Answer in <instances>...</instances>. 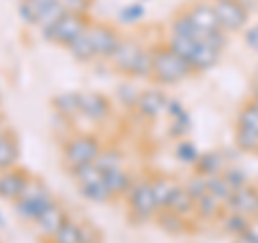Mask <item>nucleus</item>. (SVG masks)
I'll return each instance as SVG.
<instances>
[{
  "label": "nucleus",
  "instance_id": "nucleus-44",
  "mask_svg": "<svg viewBox=\"0 0 258 243\" xmlns=\"http://www.w3.org/2000/svg\"><path fill=\"white\" fill-rule=\"evenodd\" d=\"M256 78H258V69H256Z\"/></svg>",
  "mask_w": 258,
  "mask_h": 243
},
{
  "label": "nucleus",
  "instance_id": "nucleus-40",
  "mask_svg": "<svg viewBox=\"0 0 258 243\" xmlns=\"http://www.w3.org/2000/svg\"><path fill=\"white\" fill-rule=\"evenodd\" d=\"M232 243H258V232L249 228V230H245V232L237 234L235 241H232Z\"/></svg>",
  "mask_w": 258,
  "mask_h": 243
},
{
  "label": "nucleus",
  "instance_id": "nucleus-21",
  "mask_svg": "<svg viewBox=\"0 0 258 243\" xmlns=\"http://www.w3.org/2000/svg\"><path fill=\"white\" fill-rule=\"evenodd\" d=\"M64 13H67V11H64V7H62L60 0H56L52 7H47V9L43 11V15H41V18H39V22H37V26H39V30H41L43 39L50 37V32L54 30V26L58 24V20L62 18Z\"/></svg>",
  "mask_w": 258,
  "mask_h": 243
},
{
  "label": "nucleus",
  "instance_id": "nucleus-31",
  "mask_svg": "<svg viewBox=\"0 0 258 243\" xmlns=\"http://www.w3.org/2000/svg\"><path fill=\"white\" fill-rule=\"evenodd\" d=\"M237 147L241 151L256 153L258 151V132H252V129H245V127H237Z\"/></svg>",
  "mask_w": 258,
  "mask_h": 243
},
{
  "label": "nucleus",
  "instance_id": "nucleus-16",
  "mask_svg": "<svg viewBox=\"0 0 258 243\" xmlns=\"http://www.w3.org/2000/svg\"><path fill=\"white\" fill-rule=\"evenodd\" d=\"M220 50H215L213 45L209 43H196V47H194V52L189 54V67L194 69V74L196 71H207L217 65V60H220Z\"/></svg>",
  "mask_w": 258,
  "mask_h": 243
},
{
  "label": "nucleus",
  "instance_id": "nucleus-42",
  "mask_svg": "<svg viewBox=\"0 0 258 243\" xmlns=\"http://www.w3.org/2000/svg\"><path fill=\"white\" fill-rule=\"evenodd\" d=\"M3 129H5V125H3V116H0V132H3Z\"/></svg>",
  "mask_w": 258,
  "mask_h": 243
},
{
  "label": "nucleus",
  "instance_id": "nucleus-2",
  "mask_svg": "<svg viewBox=\"0 0 258 243\" xmlns=\"http://www.w3.org/2000/svg\"><path fill=\"white\" fill-rule=\"evenodd\" d=\"M153 82L157 84H176L187 80L194 69L189 67V63L179 56L170 45H159L153 47Z\"/></svg>",
  "mask_w": 258,
  "mask_h": 243
},
{
  "label": "nucleus",
  "instance_id": "nucleus-24",
  "mask_svg": "<svg viewBox=\"0 0 258 243\" xmlns=\"http://www.w3.org/2000/svg\"><path fill=\"white\" fill-rule=\"evenodd\" d=\"M207 190H209V194H211L213 198H217L220 202H224V205H226V200L232 196V192H235V190L230 188V183L226 181L222 174L209 176V179H207Z\"/></svg>",
  "mask_w": 258,
  "mask_h": 243
},
{
  "label": "nucleus",
  "instance_id": "nucleus-18",
  "mask_svg": "<svg viewBox=\"0 0 258 243\" xmlns=\"http://www.w3.org/2000/svg\"><path fill=\"white\" fill-rule=\"evenodd\" d=\"M103 181H106L112 196H123V194H129V190H132V185H134L132 176L125 172L123 166L103 170Z\"/></svg>",
  "mask_w": 258,
  "mask_h": 243
},
{
  "label": "nucleus",
  "instance_id": "nucleus-3",
  "mask_svg": "<svg viewBox=\"0 0 258 243\" xmlns=\"http://www.w3.org/2000/svg\"><path fill=\"white\" fill-rule=\"evenodd\" d=\"M52 202H54V198H52L50 190H47L37 176H32L26 192L22 194V198H18L13 202V209H15V213H18L20 220L35 222Z\"/></svg>",
  "mask_w": 258,
  "mask_h": 243
},
{
  "label": "nucleus",
  "instance_id": "nucleus-23",
  "mask_svg": "<svg viewBox=\"0 0 258 243\" xmlns=\"http://www.w3.org/2000/svg\"><path fill=\"white\" fill-rule=\"evenodd\" d=\"M52 241L54 243H82V224L64 220V224L52 237Z\"/></svg>",
  "mask_w": 258,
  "mask_h": 243
},
{
  "label": "nucleus",
  "instance_id": "nucleus-12",
  "mask_svg": "<svg viewBox=\"0 0 258 243\" xmlns=\"http://www.w3.org/2000/svg\"><path fill=\"white\" fill-rule=\"evenodd\" d=\"M187 15L191 18V22L205 32H220L222 30L217 13L213 9V0L211 3H203V0H200V3H194L187 9Z\"/></svg>",
  "mask_w": 258,
  "mask_h": 243
},
{
  "label": "nucleus",
  "instance_id": "nucleus-10",
  "mask_svg": "<svg viewBox=\"0 0 258 243\" xmlns=\"http://www.w3.org/2000/svg\"><path fill=\"white\" fill-rule=\"evenodd\" d=\"M226 209L232 213H241L245 217H256L258 215V190L252 185H243L232 192V196L226 200Z\"/></svg>",
  "mask_w": 258,
  "mask_h": 243
},
{
  "label": "nucleus",
  "instance_id": "nucleus-7",
  "mask_svg": "<svg viewBox=\"0 0 258 243\" xmlns=\"http://www.w3.org/2000/svg\"><path fill=\"white\" fill-rule=\"evenodd\" d=\"M88 37H91L95 58H101V60H110L112 54H114V50L120 43V39H123L120 32L106 22H91V26H88Z\"/></svg>",
  "mask_w": 258,
  "mask_h": 243
},
{
  "label": "nucleus",
  "instance_id": "nucleus-34",
  "mask_svg": "<svg viewBox=\"0 0 258 243\" xmlns=\"http://www.w3.org/2000/svg\"><path fill=\"white\" fill-rule=\"evenodd\" d=\"M118 18H120V22H125V24H134V22H138V20L144 18V7L140 3H134V5L125 7V9H120Z\"/></svg>",
  "mask_w": 258,
  "mask_h": 243
},
{
  "label": "nucleus",
  "instance_id": "nucleus-14",
  "mask_svg": "<svg viewBox=\"0 0 258 243\" xmlns=\"http://www.w3.org/2000/svg\"><path fill=\"white\" fill-rule=\"evenodd\" d=\"M20 138L11 129H3L0 132V172L3 170H9L18 166V159H20Z\"/></svg>",
  "mask_w": 258,
  "mask_h": 243
},
{
  "label": "nucleus",
  "instance_id": "nucleus-25",
  "mask_svg": "<svg viewBox=\"0 0 258 243\" xmlns=\"http://www.w3.org/2000/svg\"><path fill=\"white\" fill-rule=\"evenodd\" d=\"M157 222H159V226L164 230H168V232H183V228H185V217L183 215H179V213H174V211H170V209H159L157 211Z\"/></svg>",
  "mask_w": 258,
  "mask_h": 243
},
{
  "label": "nucleus",
  "instance_id": "nucleus-15",
  "mask_svg": "<svg viewBox=\"0 0 258 243\" xmlns=\"http://www.w3.org/2000/svg\"><path fill=\"white\" fill-rule=\"evenodd\" d=\"M80 114L91 120H103L110 114V101L101 93H80Z\"/></svg>",
  "mask_w": 258,
  "mask_h": 243
},
{
  "label": "nucleus",
  "instance_id": "nucleus-17",
  "mask_svg": "<svg viewBox=\"0 0 258 243\" xmlns=\"http://www.w3.org/2000/svg\"><path fill=\"white\" fill-rule=\"evenodd\" d=\"M166 209H170V211H174V213H179V215L185 217L189 213H196V200L191 198V194L187 192L185 185H174L170 198H168Z\"/></svg>",
  "mask_w": 258,
  "mask_h": 243
},
{
  "label": "nucleus",
  "instance_id": "nucleus-6",
  "mask_svg": "<svg viewBox=\"0 0 258 243\" xmlns=\"http://www.w3.org/2000/svg\"><path fill=\"white\" fill-rule=\"evenodd\" d=\"M129 207H132V215L136 220H151L153 215H157L159 205L155 198V192H153L151 181H138L132 185V190L127 194Z\"/></svg>",
  "mask_w": 258,
  "mask_h": 243
},
{
  "label": "nucleus",
  "instance_id": "nucleus-43",
  "mask_svg": "<svg viewBox=\"0 0 258 243\" xmlns=\"http://www.w3.org/2000/svg\"><path fill=\"white\" fill-rule=\"evenodd\" d=\"M252 103H256V106H258V93H256V97H254V101Z\"/></svg>",
  "mask_w": 258,
  "mask_h": 243
},
{
  "label": "nucleus",
  "instance_id": "nucleus-32",
  "mask_svg": "<svg viewBox=\"0 0 258 243\" xmlns=\"http://www.w3.org/2000/svg\"><path fill=\"white\" fill-rule=\"evenodd\" d=\"M198 157H200V153L189 140H181L176 144V159L183 161V164H196Z\"/></svg>",
  "mask_w": 258,
  "mask_h": 243
},
{
  "label": "nucleus",
  "instance_id": "nucleus-26",
  "mask_svg": "<svg viewBox=\"0 0 258 243\" xmlns=\"http://www.w3.org/2000/svg\"><path fill=\"white\" fill-rule=\"evenodd\" d=\"M54 108L62 116H74L80 112V93H64L54 99Z\"/></svg>",
  "mask_w": 258,
  "mask_h": 243
},
{
  "label": "nucleus",
  "instance_id": "nucleus-9",
  "mask_svg": "<svg viewBox=\"0 0 258 243\" xmlns=\"http://www.w3.org/2000/svg\"><path fill=\"white\" fill-rule=\"evenodd\" d=\"M32 176L28 174V170L24 168H9L0 172V198L7 202H15L18 198H22V194L26 192L28 183Z\"/></svg>",
  "mask_w": 258,
  "mask_h": 243
},
{
  "label": "nucleus",
  "instance_id": "nucleus-22",
  "mask_svg": "<svg viewBox=\"0 0 258 243\" xmlns=\"http://www.w3.org/2000/svg\"><path fill=\"white\" fill-rule=\"evenodd\" d=\"M69 54L74 56V58L78 63H88L95 58V52H93V45H91V37H88V30L84 32V35H80L74 43H71L69 47Z\"/></svg>",
  "mask_w": 258,
  "mask_h": 243
},
{
  "label": "nucleus",
  "instance_id": "nucleus-20",
  "mask_svg": "<svg viewBox=\"0 0 258 243\" xmlns=\"http://www.w3.org/2000/svg\"><path fill=\"white\" fill-rule=\"evenodd\" d=\"M198 174L200 176H215L224 172V155L217 151H209V153H200V157L196 161Z\"/></svg>",
  "mask_w": 258,
  "mask_h": 243
},
{
  "label": "nucleus",
  "instance_id": "nucleus-13",
  "mask_svg": "<svg viewBox=\"0 0 258 243\" xmlns=\"http://www.w3.org/2000/svg\"><path fill=\"white\" fill-rule=\"evenodd\" d=\"M64 220H67V213H64V209L58 205V202H52L50 207L45 209V211L41 213L35 220V226H37V230L39 234H43V237L47 239H52L56 232H58V228L64 224Z\"/></svg>",
  "mask_w": 258,
  "mask_h": 243
},
{
  "label": "nucleus",
  "instance_id": "nucleus-37",
  "mask_svg": "<svg viewBox=\"0 0 258 243\" xmlns=\"http://www.w3.org/2000/svg\"><path fill=\"white\" fill-rule=\"evenodd\" d=\"M138 97H140V93L134 91L132 86H127V84H120V86H118V99L123 101L125 106H136Z\"/></svg>",
  "mask_w": 258,
  "mask_h": 243
},
{
  "label": "nucleus",
  "instance_id": "nucleus-41",
  "mask_svg": "<svg viewBox=\"0 0 258 243\" xmlns=\"http://www.w3.org/2000/svg\"><path fill=\"white\" fill-rule=\"evenodd\" d=\"M0 228H5V217H3V213H0Z\"/></svg>",
  "mask_w": 258,
  "mask_h": 243
},
{
  "label": "nucleus",
  "instance_id": "nucleus-33",
  "mask_svg": "<svg viewBox=\"0 0 258 243\" xmlns=\"http://www.w3.org/2000/svg\"><path fill=\"white\" fill-rule=\"evenodd\" d=\"M95 164L101 170H110V168H120L123 164V157H120L118 151H101L99 157L95 159Z\"/></svg>",
  "mask_w": 258,
  "mask_h": 243
},
{
  "label": "nucleus",
  "instance_id": "nucleus-36",
  "mask_svg": "<svg viewBox=\"0 0 258 243\" xmlns=\"http://www.w3.org/2000/svg\"><path fill=\"white\" fill-rule=\"evenodd\" d=\"M222 176L230 183V188H232V190H237V188H243V185H247L245 174L241 172L239 168H228L226 172H222Z\"/></svg>",
  "mask_w": 258,
  "mask_h": 243
},
{
  "label": "nucleus",
  "instance_id": "nucleus-4",
  "mask_svg": "<svg viewBox=\"0 0 258 243\" xmlns=\"http://www.w3.org/2000/svg\"><path fill=\"white\" fill-rule=\"evenodd\" d=\"M99 153H101V144L95 136H74L64 144L62 159L69 170H76L80 166L93 164L99 157Z\"/></svg>",
  "mask_w": 258,
  "mask_h": 243
},
{
  "label": "nucleus",
  "instance_id": "nucleus-39",
  "mask_svg": "<svg viewBox=\"0 0 258 243\" xmlns=\"http://www.w3.org/2000/svg\"><path fill=\"white\" fill-rule=\"evenodd\" d=\"M82 243H99V234L93 230V226L82 224Z\"/></svg>",
  "mask_w": 258,
  "mask_h": 243
},
{
  "label": "nucleus",
  "instance_id": "nucleus-27",
  "mask_svg": "<svg viewBox=\"0 0 258 243\" xmlns=\"http://www.w3.org/2000/svg\"><path fill=\"white\" fill-rule=\"evenodd\" d=\"M151 185H153V192H155V198H157L159 209H166L168 198H170V194H172L176 183H172L168 176H155V179L151 181Z\"/></svg>",
  "mask_w": 258,
  "mask_h": 243
},
{
  "label": "nucleus",
  "instance_id": "nucleus-1",
  "mask_svg": "<svg viewBox=\"0 0 258 243\" xmlns=\"http://www.w3.org/2000/svg\"><path fill=\"white\" fill-rule=\"evenodd\" d=\"M110 63L116 71L132 78H151L153 74V52L144 50L134 39H120Z\"/></svg>",
  "mask_w": 258,
  "mask_h": 243
},
{
  "label": "nucleus",
  "instance_id": "nucleus-8",
  "mask_svg": "<svg viewBox=\"0 0 258 243\" xmlns=\"http://www.w3.org/2000/svg\"><path fill=\"white\" fill-rule=\"evenodd\" d=\"M213 9L224 32H237L247 24V9L241 0H213Z\"/></svg>",
  "mask_w": 258,
  "mask_h": 243
},
{
  "label": "nucleus",
  "instance_id": "nucleus-5",
  "mask_svg": "<svg viewBox=\"0 0 258 243\" xmlns=\"http://www.w3.org/2000/svg\"><path fill=\"white\" fill-rule=\"evenodd\" d=\"M88 26H91V20H88V15L69 13L67 11L58 20V24L54 26V30L50 32L47 41H52L56 45H62V47H69L80 35H84V32L88 30Z\"/></svg>",
  "mask_w": 258,
  "mask_h": 243
},
{
  "label": "nucleus",
  "instance_id": "nucleus-30",
  "mask_svg": "<svg viewBox=\"0 0 258 243\" xmlns=\"http://www.w3.org/2000/svg\"><path fill=\"white\" fill-rule=\"evenodd\" d=\"M237 127H245L258 132V106L256 103H247V106L241 108L239 116H237Z\"/></svg>",
  "mask_w": 258,
  "mask_h": 243
},
{
  "label": "nucleus",
  "instance_id": "nucleus-29",
  "mask_svg": "<svg viewBox=\"0 0 258 243\" xmlns=\"http://www.w3.org/2000/svg\"><path fill=\"white\" fill-rule=\"evenodd\" d=\"M220 205L222 202L213 198L211 194H205L203 198L196 200V213H198V217H203V220H213V217H217V213H220Z\"/></svg>",
  "mask_w": 258,
  "mask_h": 243
},
{
  "label": "nucleus",
  "instance_id": "nucleus-28",
  "mask_svg": "<svg viewBox=\"0 0 258 243\" xmlns=\"http://www.w3.org/2000/svg\"><path fill=\"white\" fill-rule=\"evenodd\" d=\"M222 224H224V230L228 234H232V237H237V234L252 228V226H249V217L241 215V213H232V211H228V215L224 217Z\"/></svg>",
  "mask_w": 258,
  "mask_h": 243
},
{
  "label": "nucleus",
  "instance_id": "nucleus-38",
  "mask_svg": "<svg viewBox=\"0 0 258 243\" xmlns=\"http://www.w3.org/2000/svg\"><path fill=\"white\" fill-rule=\"evenodd\" d=\"M243 39H245V45L247 47H252L254 52H258V24H254V26L245 32Z\"/></svg>",
  "mask_w": 258,
  "mask_h": 243
},
{
  "label": "nucleus",
  "instance_id": "nucleus-35",
  "mask_svg": "<svg viewBox=\"0 0 258 243\" xmlns=\"http://www.w3.org/2000/svg\"><path fill=\"white\" fill-rule=\"evenodd\" d=\"M185 188H187V192L191 194L194 200H198V198H203L205 194H209V190H207V176H200V174L191 176L189 183L185 185Z\"/></svg>",
  "mask_w": 258,
  "mask_h": 243
},
{
  "label": "nucleus",
  "instance_id": "nucleus-11",
  "mask_svg": "<svg viewBox=\"0 0 258 243\" xmlns=\"http://www.w3.org/2000/svg\"><path fill=\"white\" fill-rule=\"evenodd\" d=\"M168 103H170V99H168L159 88H149V91L140 93L138 101H136V108H138V112L142 116L155 118V116L161 114V112L168 110Z\"/></svg>",
  "mask_w": 258,
  "mask_h": 243
},
{
  "label": "nucleus",
  "instance_id": "nucleus-19",
  "mask_svg": "<svg viewBox=\"0 0 258 243\" xmlns=\"http://www.w3.org/2000/svg\"><path fill=\"white\" fill-rule=\"evenodd\" d=\"M54 3L56 0H20L18 11H20L22 22L28 24V26H37V22L43 15V11L47 7H52Z\"/></svg>",
  "mask_w": 258,
  "mask_h": 243
}]
</instances>
